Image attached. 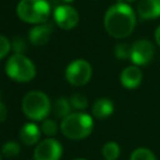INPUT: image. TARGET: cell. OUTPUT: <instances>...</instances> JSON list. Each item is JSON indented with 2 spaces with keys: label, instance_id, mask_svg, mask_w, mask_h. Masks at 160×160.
I'll use <instances>...</instances> for the list:
<instances>
[{
  "label": "cell",
  "instance_id": "cell-24",
  "mask_svg": "<svg viewBox=\"0 0 160 160\" xmlns=\"http://www.w3.org/2000/svg\"><path fill=\"white\" fill-rule=\"evenodd\" d=\"M6 116H8V109H6V106L4 105V102L0 101V122L5 121Z\"/></svg>",
  "mask_w": 160,
  "mask_h": 160
},
{
  "label": "cell",
  "instance_id": "cell-23",
  "mask_svg": "<svg viewBox=\"0 0 160 160\" xmlns=\"http://www.w3.org/2000/svg\"><path fill=\"white\" fill-rule=\"evenodd\" d=\"M10 48H11V42L9 41V39L0 34V60L9 54Z\"/></svg>",
  "mask_w": 160,
  "mask_h": 160
},
{
  "label": "cell",
  "instance_id": "cell-15",
  "mask_svg": "<svg viewBox=\"0 0 160 160\" xmlns=\"http://www.w3.org/2000/svg\"><path fill=\"white\" fill-rule=\"evenodd\" d=\"M70 110H71L70 100H68L65 98L56 99V101L54 104V114H55V116L64 119L65 116H68L70 114Z\"/></svg>",
  "mask_w": 160,
  "mask_h": 160
},
{
  "label": "cell",
  "instance_id": "cell-6",
  "mask_svg": "<svg viewBox=\"0 0 160 160\" xmlns=\"http://www.w3.org/2000/svg\"><path fill=\"white\" fill-rule=\"evenodd\" d=\"M92 75V68L89 61L84 59H76L71 61L66 70H65V78L66 80L75 86H82L89 82Z\"/></svg>",
  "mask_w": 160,
  "mask_h": 160
},
{
  "label": "cell",
  "instance_id": "cell-8",
  "mask_svg": "<svg viewBox=\"0 0 160 160\" xmlns=\"http://www.w3.org/2000/svg\"><path fill=\"white\" fill-rule=\"evenodd\" d=\"M155 55V49L151 41L141 39L135 41L131 45V54H130V60L135 65H146L149 64Z\"/></svg>",
  "mask_w": 160,
  "mask_h": 160
},
{
  "label": "cell",
  "instance_id": "cell-13",
  "mask_svg": "<svg viewBox=\"0 0 160 160\" xmlns=\"http://www.w3.org/2000/svg\"><path fill=\"white\" fill-rule=\"evenodd\" d=\"M40 134H41V130L40 128L34 124V122H26L21 126L20 131H19V136H20V140L28 145V146H31V145H35L39 142L40 140Z\"/></svg>",
  "mask_w": 160,
  "mask_h": 160
},
{
  "label": "cell",
  "instance_id": "cell-7",
  "mask_svg": "<svg viewBox=\"0 0 160 160\" xmlns=\"http://www.w3.org/2000/svg\"><path fill=\"white\" fill-rule=\"evenodd\" d=\"M62 155L61 144L52 138H48L40 141L34 150L35 160H60Z\"/></svg>",
  "mask_w": 160,
  "mask_h": 160
},
{
  "label": "cell",
  "instance_id": "cell-12",
  "mask_svg": "<svg viewBox=\"0 0 160 160\" xmlns=\"http://www.w3.org/2000/svg\"><path fill=\"white\" fill-rule=\"evenodd\" d=\"M138 14L144 20H152L160 16V0H140Z\"/></svg>",
  "mask_w": 160,
  "mask_h": 160
},
{
  "label": "cell",
  "instance_id": "cell-28",
  "mask_svg": "<svg viewBox=\"0 0 160 160\" xmlns=\"http://www.w3.org/2000/svg\"><path fill=\"white\" fill-rule=\"evenodd\" d=\"M74 160H85V159H74Z\"/></svg>",
  "mask_w": 160,
  "mask_h": 160
},
{
  "label": "cell",
  "instance_id": "cell-10",
  "mask_svg": "<svg viewBox=\"0 0 160 160\" xmlns=\"http://www.w3.org/2000/svg\"><path fill=\"white\" fill-rule=\"evenodd\" d=\"M52 34V26L50 24H36L29 30V40L35 46L45 45Z\"/></svg>",
  "mask_w": 160,
  "mask_h": 160
},
{
  "label": "cell",
  "instance_id": "cell-27",
  "mask_svg": "<svg viewBox=\"0 0 160 160\" xmlns=\"http://www.w3.org/2000/svg\"><path fill=\"white\" fill-rule=\"evenodd\" d=\"M124 1H128V2H131V1H135V0H124Z\"/></svg>",
  "mask_w": 160,
  "mask_h": 160
},
{
  "label": "cell",
  "instance_id": "cell-19",
  "mask_svg": "<svg viewBox=\"0 0 160 160\" xmlns=\"http://www.w3.org/2000/svg\"><path fill=\"white\" fill-rule=\"evenodd\" d=\"M70 104H71L72 109L81 111V110L88 108V99L82 94H74L70 98Z\"/></svg>",
  "mask_w": 160,
  "mask_h": 160
},
{
  "label": "cell",
  "instance_id": "cell-4",
  "mask_svg": "<svg viewBox=\"0 0 160 160\" xmlns=\"http://www.w3.org/2000/svg\"><path fill=\"white\" fill-rule=\"evenodd\" d=\"M21 108L26 118L39 121V120H45L46 116L50 112V99L48 95L42 91L34 90L28 92L21 102Z\"/></svg>",
  "mask_w": 160,
  "mask_h": 160
},
{
  "label": "cell",
  "instance_id": "cell-3",
  "mask_svg": "<svg viewBox=\"0 0 160 160\" xmlns=\"http://www.w3.org/2000/svg\"><path fill=\"white\" fill-rule=\"evenodd\" d=\"M50 4L46 0H20L16 6L19 19L29 24H42L50 16Z\"/></svg>",
  "mask_w": 160,
  "mask_h": 160
},
{
  "label": "cell",
  "instance_id": "cell-20",
  "mask_svg": "<svg viewBox=\"0 0 160 160\" xmlns=\"http://www.w3.org/2000/svg\"><path fill=\"white\" fill-rule=\"evenodd\" d=\"M41 132L49 138L54 136L58 132V124L52 119H45L41 125Z\"/></svg>",
  "mask_w": 160,
  "mask_h": 160
},
{
  "label": "cell",
  "instance_id": "cell-2",
  "mask_svg": "<svg viewBox=\"0 0 160 160\" xmlns=\"http://www.w3.org/2000/svg\"><path fill=\"white\" fill-rule=\"evenodd\" d=\"M94 128L92 118L86 112H70L65 116L60 124V129L64 136L72 140H81L88 138Z\"/></svg>",
  "mask_w": 160,
  "mask_h": 160
},
{
  "label": "cell",
  "instance_id": "cell-26",
  "mask_svg": "<svg viewBox=\"0 0 160 160\" xmlns=\"http://www.w3.org/2000/svg\"><path fill=\"white\" fill-rule=\"evenodd\" d=\"M64 2H71V1H74V0H62Z\"/></svg>",
  "mask_w": 160,
  "mask_h": 160
},
{
  "label": "cell",
  "instance_id": "cell-21",
  "mask_svg": "<svg viewBox=\"0 0 160 160\" xmlns=\"http://www.w3.org/2000/svg\"><path fill=\"white\" fill-rule=\"evenodd\" d=\"M115 56L118 59H130V54H131V46H129L128 44H118L115 46Z\"/></svg>",
  "mask_w": 160,
  "mask_h": 160
},
{
  "label": "cell",
  "instance_id": "cell-16",
  "mask_svg": "<svg viewBox=\"0 0 160 160\" xmlns=\"http://www.w3.org/2000/svg\"><path fill=\"white\" fill-rule=\"evenodd\" d=\"M101 154H102V156H104L105 160H116L120 156V148H119L118 142H115V141H108L102 146Z\"/></svg>",
  "mask_w": 160,
  "mask_h": 160
},
{
  "label": "cell",
  "instance_id": "cell-18",
  "mask_svg": "<svg viewBox=\"0 0 160 160\" xmlns=\"http://www.w3.org/2000/svg\"><path fill=\"white\" fill-rule=\"evenodd\" d=\"M130 160H156V158L151 150L146 148H138L131 152Z\"/></svg>",
  "mask_w": 160,
  "mask_h": 160
},
{
  "label": "cell",
  "instance_id": "cell-1",
  "mask_svg": "<svg viewBox=\"0 0 160 160\" xmlns=\"http://www.w3.org/2000/svg\"><path fill=\"white\" fill-rule=\"evenodd\" d=\"M136 24V16L130 5L116 2L108 9L104 16V26L108 34L116 39L129 36Z\"/></svg>",
  "mask_w": 160,
  "mask_h": 160
},
{
  "label": "cell",
  "instance_id": "cell-9",
  "mask_svg": "<svg viewBox=\"0 0 160 160\" xmlns=\"http://www.w3.org/2000/svg\"><path fill=\"white\" fill-rule=\"evenodd\" d=\"M54 20L58 26L64 30L75 28L79 22V12L70 5H58L54 10Z\"/></svg>",
  "mask_w": 160,
  "mask_h": 160
},
{
  "label": "cell",
  "instance_id": "cell-25",
  "mask_svg": "<svg viewBox=\"0 0 160 160\" xmlns=\"http://www.w3.org/2000/svg\"><path fill=\"white\" fill-rule=\"evenodd\" d=\"M155 41L160 46V26H158V29L155 30Z\"/></svg>",
  "mask_w": 160,
  "mask_h": 160
},
{
  "label": "cell",
  "instance_id": "cell-11",
  "mask_svg": "<svg viewBox=\"0 0 160 160\" xmlns=\"http://www.w3.org/2000/svg\"><path fill=\"white\" fill-rule=\"evenodd\" d=\"M142 80L141 70L136 65H130L125 68L120 74V81L126 89H136Z\"/></svg>",
  "mask_w": 160,
  "mask_h": 160
},
{
  "label": "cell",
  "instance_id": "cell-29",
  "mask_svg": "<svg viewBox=\"0 0 160 160\" xmlns=\"http://www.w3.org/2000/svg\"><path fill=\"white\" fill-rule=\"evenodd\" d=\"M0 160H1V155H0Z\"/></svg>",
  "mask_w": 160,
  "mask_h": 160
},
{
  "label": "cell",
  "instance_id": "cell-17",
  "mask_svg": "<svg viewBox=\"0 0 160 160\" xmlns=\"http://www.w3.org/2000/svg\"><path fill=\"white\" fill-rule=\"evenodd\" d=\"M20 152V145L16 141H6L1 148V154L8 159H14Z\"/></svg>",
  "mask_w": 160,
  "mask_h": 160
},
{
  "label": "cell",
  "instance_id": "cell-5",
  "mask_svg": "<svg viewBox=\"0 0 160 160\" xmlns=\"http://www.w3.org/2000/svg\"><path fill=\"white\" fill-rule=\"evenodd\" d=\"M5 71L10 79L18 82H28L32 80L36 74L34 62L24 54L11 55L6 61Z\"/></svg>",
  "mask_w": 160,
  "mask_h": 160
},
{
  "label": "cell",
  "instance_id": "cell-14",
  "mask_svg": "<svg viewBox=\"0 0 160 160\" xmlns=\"http://www.w3.org/2000/svg\"><path fill=\"white\" fill-rule=\"evenodd\" d=\"M114 112V104L110 99L100 98L92 105V115L98 119L109 118Z\"/></svg>",
  "mask_w": 160,
  "mask_h": 160
},
{
  "label": "cell",
  "instance_id": "cell-22",
  "mask_svg": "<svg viewBox=\"0 0 160 160\" xmlns=\"http://www.w3.org/2000/svg\"><path fill=\"white\" fill-rule=\"evenodd\" d=\"M11 48L15 51V54H24L26 49V42L21 36H14L11 41Z\"/></svg>",
  "mask_w": 160,
  "mask_h": 160
}]
</instances>
